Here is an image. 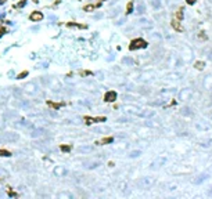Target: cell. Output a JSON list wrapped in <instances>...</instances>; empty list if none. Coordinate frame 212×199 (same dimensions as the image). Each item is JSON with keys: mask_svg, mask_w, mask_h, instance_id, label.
Segmentation results:
<instances>
[{"mask_svg": "<svg viewBox=\"0 0 212 199\" xmlns=\"http://www.w3.org/2000/svg\"><path fill=\"white\" fill-rule=\"evenodd\" d=\"M83 165H85V168L87 169H94L97 168V166H100V162H83Z\"/></svg>", "mask_w": 212, "mask_h": 199, "instance_id": "cell-9", "label": "cell"}, {"mask_svg": "<svg viewBox=\"0 0 212 199\" xmlns=\"http://www.w3.org/2000/svg\"><path fill=\"white\" fill-rule=\"evenodd\" d=\"M139 184L143 187V188H147V187L150 185V180L149 178H141V180L139 181Z\"/></svg>", "mask_w": 212, "mask_h": 199, "instance_id": "cell-12", "label": "cell"}, {"mask_svg": "<svg viewBox=\"0 0 212 199\" xmlns=\"http://www.w3.org/2000/svg\"><path fill=\"white\" fill-rule=\"evenodd\" d=\"M67 173V170L63 168V166H56V169H54V176H57V177H63L64 174Z\"/></svg>", "mask_w": 212, "mask_h": 199, "instance_id": "cell-5", "label": "cell"}, {"mask_svg": "<svg viewBox=\"0 0 212 199\" xmlns=\"http://www.w3.org/2000/svg\"><path fill=\"white\" fill-rule=\"evenodd\" d=\"M58 196H60V198H72V195L65 194V192H63V194H58Z\"/></svg>", "mask_w": 212, "mask_h": 199, "instance_id": "cell-19", "label": "cell"}, {"mask_svg": "<svg viewBox=\"0 0 212 199\" xmlns=\"http://www.w3.org/2000/svg\"><path fill=\"white\" fill-rule=\"evenodd\" d=\"M128 14H131V13H133V1H131L129 4H128V11H126Z\"/></svg>", "mask_w": 212, "mask_h": 199, "instance_id": "cell-16", "label": "cell"}, {"mask_svg": "<svg viewBox=\"0 0 212 199\" xmlns=\"http://www.w3.org/2000/svg\"><path fill=\"white\" fill-rule=\"evenodd\" d=\"M209 195H211V196H212V190H209Z\"/></svg>", "mask_w": 212, "mask_h": 199, "instance_id": "cell-27", "label": "cell"}, {"mask_svg": "<svg viewBox=\"0 0 212 199\" xmlns=\"http://www.w3.org/2000/svg\"><path fill=\"white\" fill-rule=\"evenodd\" d=\"M36 89L37 87L33 82H29V83L25 84V91H27L28 94H35V93H36Z\"/></svg>", "mask_w": 212, "mask_h": 199, "instance_id": "cell-2", "label": "cell"}, {"mask_svg": "<svg viewBox=\"0 0 212 199\" xmlns=\"http://www.w3.org/2000/svg\"><path fill=\"white\" fill-rule=\"evenodd\" d=\"M0 176H3V177L7 176V172H6V170H4L3 168H0Z\"/></svg>", "mask_w": 212, "mask_h": 199, "instance_id": "cell-21", "label": "cell"}, {"mask_svg": "<svg viewBox=\"0 0 212 199\" xmlns=\"http://www.w3.org/2000/svg\"><path fill=\"white\" fill-rule=\"evenodd\" d=\"M29 19H31V21H33V22L42 21V19H43V14L39 13V11H33V13L29 15Z\"/></svg>", "mask_w": 212, "mask_h": 199, "instance_id": "cell-4", "label": "cell"}, {"mask_svg": "<svg viewBox=\"0 0 212 199\" xmlns=\"http://www.w3.org/2000/svg\"><path fill=\"white\" fill-rule=\"evenodd\" d=\"M92 10H94V6H86L85 7V11H92Z\"/></svg>", "mask_w": 212, "mask_h": 199, "instance_id": "cell-22", "label": "cell"}, {"mask_svg": "<svg viewBox=\"0 0 212 199\" xmlns=\"http://www.w3.org/2000/svg\"><path fill=\"white\" fill-rule=\"evenodd\" d=\"M147 47V42L143 39H135L131 43V50H139V49H146Z\"/></svg>", "mask_w": 212, "mask_h": 199, "instance_id": "cell-1", "label": "cell"}, {"mask_svg": "<svg viewBox=\"0 0 212 199\" xmlns=\"http://www.w3.org/2000/svg\"><path fill=\"white\" fill-rule=\"evenodd\" d=\"M186 1H187V4H194L197 0H186Z\"/></svg>", "mask_w": 212, "mask_h": 199, "instance_id": "cell-25", "label": "cell"}, {"mask_svg": "<svg viewBox=\"0 0 212 199\" xmlns=\"http://www.w3.org/2000/svg\"><path fill=\"white\" fill-rule=\"evenodd\" d=\"M207 178H208V174H200V176H198V178H194V180H193V183H194V184H200L201 181L207 180Z\"/></svg>", "mask_w": 212, "mask_h": 199, "instance_id": "cell-10", "label": "cell"}, {"mask_svg": "<svg viewBox=\"0 0 212 199\" xmlns=\"http://www.w3.org/2000/svg\"><path fill=\"white\" fill-rule=\"evenodd\" d=\"M45 133H46L45 129H37V130H35L33 133H32V136L33 137H40V136H43Z\"/></svg>", "mask_w": 212, "mask_h": 199, "instance_id": "cell-11", "label": "cell"}, {"mask_svg": "<svg viewBox=\"0 0 212 199\" xmlns=\"http://www.w3.org/2000/svg\"><path fill=\"white\" fill-rule=\"evenodd\" d=\"M69 149H71L69 147H63V151H69Z\"/></svg>", "mask_w": 212, "mask_h": 199, "instance_id": "cell-26", "label": "cell"}, {"mask_svg": "<svg viewBox=\"0 0 212 199\" xmlns=\"http://www.w3.org/2000/svg\"><path fill=\"white\" fill-rule=\"evenodd\" d=\"M17 140H18V134H15V133H7L3 137V141H7V142H14Z\"/></svg>", "mask_w": 212, "mask_h": 199, "instance_id": "cell-3", "label": "cell"}, {"mask_svg": "<svg viewBox=\"0 0 212 199\" xmlns=\"http://www.w3.org/2000/svg\"><path fill=\"white\" fill-rule=\"evenodd\" d=\"M136 13L139 14V15H143V14L146 13V6H144V3H141V1H140L139 4H137V7H136Z\"/></svg>", "mask_w": 212, "mask_h": 199, "instance_id": "cell-8", "label": "cell"}, {"mask_svg": "<svg viewBox=\"0 0 212 199\" xmlns=\"http://www.w3.org/2000/svg\"><path fill=\"white\" fill-rule=\"evenodd\" d=\"M177 17H179V18H183V10H179V13H177Z\"/></svg>", "mask_w": 212, "mask_h": 199, "instance_id": "cell-24", "label": "cell"}, {"mask_svg": "<svg viewBox=\"0 0 212 199\" xmlns=\"http://www.w3.org/2000/svg\"><path fill=\"white\" fill-rule=\"evenodd\" d=\"M115 98H117V93H115V91H108V93L105 94V101H108V102L115 101Z\"/></svg>", "mask_w": 212, "mask_h": 199, "instance_id": "cell-7", "label": "cell"}, {"mask_svg": "<svg viewBox=\"0 0 212 199\" xmlns=\"http://www.w3.org/2000/svg\"><path fill=\"white\" fill-rule=\"evenodd\" d=\"M150 4L153 6L154 9H159L161 7V0H150Z\"/></svg>", "mask_w": 212, "mask_h": 199, "instance_id": "cell-13", "label": "cell"}, {"mask_svg": "<svg viewBox=\"0 0 212 199\" xmlns=\"http://www.w3.org/2000/svg\"><path fill=\"white\" fill-rule=\"evenodd\" d=\"M140 154H141L140 151H133V152H132L129 156H131V158H136V156H140Z\"/></svg>", "mask_w": 212, "mask_h": 199, "instance_id": "cell-17", "label": "cell"}, {"mask_svg": "<svg viewBox=\"0 0 212 199\" xmlns=\"http://www.w3.org/2000/svg\"><path fill=\"white\" fill-rule=\"evenodd\" d=\"M172 25H173V28H175L176 31H182V26H179V25H177V21H173V22H172Z\"/></svg>", "mask_w": 212, "mask_h": 199, "instance_id": "cell-18", "label": "cell"}, {"mask_svg": "<svg viewBox=\"0 0 212 199\" xmlns=\"http://www.w3.org/2000/svg\"><path fill=\"white\" fill-rule=\"evenodd\" d=\"M165 162H167V158H161V159L158 158V159H155V160L151 163V166H153V168H158V166L161 168V166H162Z\"/></svg>", "mask_w": 212, "mask_h": 199, "instance_id": "cell-6", "label": "cell"}, {"mask_svg": "<svg viewBox=\"0 0 212 199\" xmlns=\"http://www.w3.org/2000/svg\"><path fill=\"white\" fill-rule=\"evenodd\" d=\"M78 151L79 152H90V151H93V147H81Z\"/></svg>", "mask_w": 212, "mask_h": 199, "instance_id": "cell-14", "label": "cell"}, {"mask_svg": "<svg viewBox=\"0 0 212 199\" xmlns=\"http://www.w3.org/2000/svg\"><path fill=\"white\" fill-rule=\"evenodd\" d=\"M104 142H112V137H110V138H105V140H103V144Z\"/></svg>", "mask_w": 212, "mask_h": 199, "instance_id": "cell-23", "label": "cell"}, {"mask_svg": "<svg viewBox=\"0 0 212 199\" xmlns=\"http://www.w3.org/2000/svg\"><path fill=\"white\" fill-rule=\"evenodd\" d=\"M123 64H128V65H132V64H133V61H132L131 58H123Z\"/></svg>", "mask_w": 212, "mask_h": 199, "instance_id": "cell-20", "label": "cell"}, {"mask_svg": "<svg viewBox=\"0 0 212 199\" xmlns=\"http://www.w3.org/2000/svg\"><path fill=\"white\" fill-rule=\"evenodd\" d=\"M0 156H4V158H9V156H11V154H10L9 151H6V149H0Z\"/></svg>", "mask_w": 212, "mask_h": 199, "instance_id": "cell-15", "label": "cell"}]
</instances>
